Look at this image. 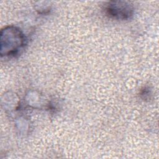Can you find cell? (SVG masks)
I'll use <instances>...</instances> for the list:
<instances>
[{
	"mask_svg": "<svg viewBox=\"0 0 159 159\" xmlns=\"http://www.w3.org/2000/svg\"><path fill=\"white\" fill-rule=\"evenodd\" d=\"M107 15L116 19H125L133 14V8L129 2L125 1H111L106 7Z\"/></svg>",
	"mask_w": 159,
	"mask_h": 159,
	"instance_id": "cell-2",
	"label": "cell"
},
{
	"mask_svg": "<svg viewBox=\"0 0 159 159\" xmlns=\"http://www.w3.org/2000/svg\"><path fill=\"white\" fill-rule=\"evenodd\" d=\"M1 55L15 56L23 48L25 37L19 29L9 27L1 32Z\"/></svg>",
	"mask_w": 159,
	"mask_h": 159,
	"instance_id": "cell-1",
	"label": "cell"
}]
</instances>
